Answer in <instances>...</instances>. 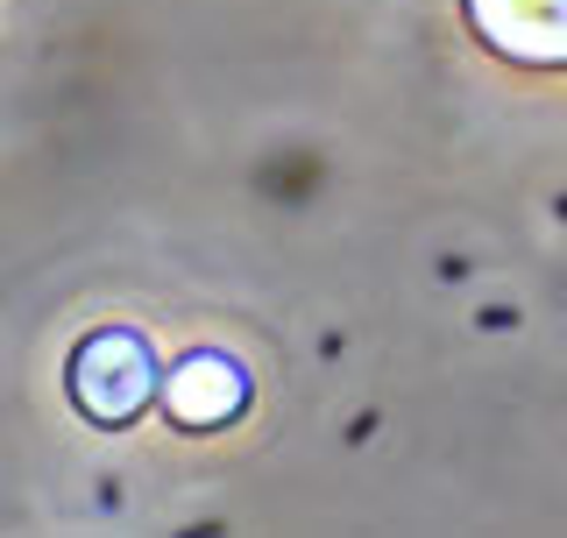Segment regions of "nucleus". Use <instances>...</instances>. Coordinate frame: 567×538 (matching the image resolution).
I'll list each match as a JSON object with an SVG mask.
<instances>
[{
	"mask_svg": "<svg viewBox=\"0 0 567 538\" xmlns=\"http://www.w3.org/2000/svg\"><path fill=\"white\" fill-rule=\"evenodd\" d=\"M64 390L71 404L85 411L93 425H135L142 411L164 397V369H156L150 340L128 333V327H100L71 348V369H64Z\"/></svg>",
	"mask_w": 567,
	"mask_h": 538,
	"instance_id": "1",
	"label": "nucleus"
},
{
	"mask_svg": "<svg viewBox=\"0 0 567 538\" xmlns=\"http://www.w3.org/2000/svg\"><path fill=\"white\" fill-rule=\"evenodd\" d=\"M468 29L511 64L567 71V0H468Z\"/></svg>",
	"mask_w": 567,
	"mask_h": 538,
	"instance_id": "2",
	"label": "nucleus"
},
{
	"mask_svg": "<svg viewBox=\"0 0 567 538\" xmlns=\"http://www.w3.org/2000/svg\"><path fill=\"white\" fill-rule=\"evenodd\" d=\"M241 404H248V369L235 362V354H185L171 375H164V411L185 433H213V425H227V418H241Z\"/></svg>",
	"mask_w": 567,
	"mask_h": 538,
	"instance_id": "3",
	"label": "nucleus"
}]
</instances>
